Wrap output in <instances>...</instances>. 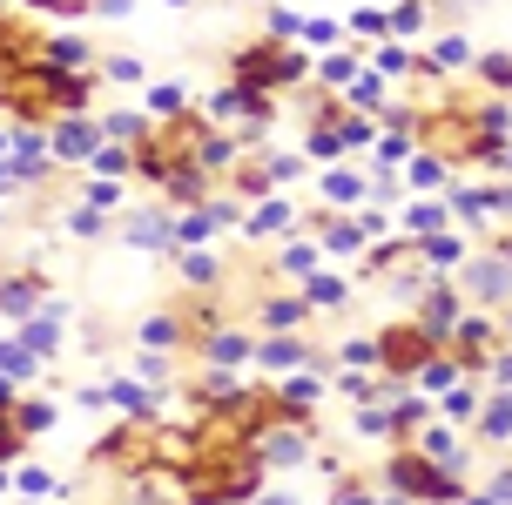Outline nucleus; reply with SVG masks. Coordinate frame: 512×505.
<instances>
[{
    "label": "nucleus",
    "mask_w": 512,
    "mask_h": 505,
    "mask_svg": "<svg viewBox=\"0 0 512 505\" xmlns=\"http://www.w3.org/2000/svg\"><path fill=\"white\" fill-rule=\"evenodd\" d=\"M182 95H189L182 81H155V88H149V115H155V122H169V115H182Z\"/></svg>",
    "instance_id": "6ab92c4d"
},
{
    "label": "nucleus",
    "mask_w": 512,
    "mask_h": 505,
    "mask_svg": "<svg viewBox=\"0 0 512 505\" xmlns=\"http://www.w3.org/2000/svg\"><path fill=\"white\" fill-rule=\"evenodd\" d=\"M169 256H182V277L189 283H216V256H203V250H169Z\"/></svg>",
    "instance_id": "bb28decb"
},
{
    "label": "nucleus",
    "mask_w": 512,
    "mask_h": 505,
    "mask_svg": "<svg viewBox=\"0 0 512 505\" xmlns=\"http://www.w3.org/2000/svg\"><path fill=\"white\" fill-rule=\"evenodd\" d=\"M344 297H351V290H344L337 277H324V270H310V277H304V303H310V310H337Z\"/></svg>",
    "instance_id": "2eb2a0df"
},
{
    "label": "nucleus",
    "mask_w": 512,
    "mask_h": 505,
    "mask_svg": "<svg viewBox=\"0 0 512 505\" xmlns=\"http://www.w3.org/2000/svg\"><path fill=\"white\" fill-rule=\"evenodd\" d=\"M418 21H425V0H405V7L391 14V27H398V34H418Z\"/></svg>",
    "instance_id": "4c0bfd02"
},
{
    "label": "nucleus",
    "mask_w": 512,
    "mask_h": 505,
    "mask_svg": "<svg viewBox=\"0 0 512 505\" xmlns=\"http://www.w3.org/2000/svg\"><path fill=\"white\" fill-rule=\"evenodd\" d=\"M418 256H425V270H459V263H465V243L438 229V236H418Z\"/></svg>",
    "instance_id": "f8f14e48"
},
{
    "label": "nucleus",
    "mask_w": 512,
    "mask_h": 505,
    "mask_svg": "<svg viewBox=\"0 0 512 505\" xmlns=\"http://www.w3.org/2000/svg\"><path fill=\"white\" fill-rule=\"evenodd\" d=\"M21 344L34 357H54V351H61V303H48V317H34V324L21 330Z\"/></svg>",
    "instance_id": "9b49d317"
},
{
    "label": "nucleus",
    "mask_w": 512,
    "mask_h": 505,
    "mask_svg": "<svg viewBox=\"0 0 512 505\" xmlns=\"http://www.w3.org/2000/svg\"><path fill=\"white\" fill-rule=\"evenodd\" d=\"M95 7H102V14H128V0H95Z\"/></svg>",
    "instance_id": "09e8293b"
},
{
    "label": "nucleus",
    "mask_w": 512,
    "mask_h": 505,
    "mask_svg": "<svg viewBox=\"0 0 512 505\" xmlns=\"http://www.w3.org/2000/svg\"><path fill=\"white\" fill-rule=\"evenodd\" d=\"M351 101L358 108H384V75H351Z\"/></svg>",
    "instance_id": "c85d7f7f"
},
{
    "label": "nucleus",
    "mask_w": 512,
    "mask_h": 505,
    "mask_svg": "<svg viewBox=\"0 0 512 505\" xmlns=\"http://www.w3.org/2000/svg\"><path fill=\"white\" fill-rule=\"evenodd\" d=\"M499 256H506V263H512V236H499Z\"/></svg>",
    "instance_id": "603ef678"
},
{
    "label": "nucleus",
    "mask_w": 512,
    "mask_h": 505,
    "mask_svg": "<svg viewBox=\"0 0 512 505\" xmlns=\"http://www.w3.org/2000/svg\"><path fill=\"white\" fill-rule=\"evenodd\" d=\"M128 243L135 250H176V223L162 209H142V216H128Z\"/></svg>",
    "instance_id": "423d86ee"
},
{
    "label": "nucleus",
    "mask_w": 512,
    "mask_h": 505,
    "mask_svg": "<svg viewBox=\"0 0 512 505\" xmlns=\"http://www.w3.org/2000/svg\"><path fill=\"white\" fill-rule=\"evenodd\" d=\"M472 425H479V438H499V445H506V438H512V391L479 398V418H472Z\"/></svg>",
    "instance_id": "6e6552de"
},
{
    "label": "nucleus",
    "mask_w": 512,
    "mask_h": 505,
    "mask_svg": "<svg viewBox=\"0 0 512 505\" xmlns=\"http://www.w3.org/2000/svg\"><path fill=\"white\" fill-rule=\"evenodd\" d=\"M169 7H189V0H169Z\"/></svg>",
    "instance_id": "5fc2aeb1"
},
{
    "label": "nucleus",
    "mask_w": 512,
    "mask_h": 505,
    "mask_svg": "<svg viewBox=\"0 0 512 505\" xmlns=\"http://www.w3.org/2000/svg\"><path fill=\"white\" fill-rule=\"evenodd\" d=\"M250 351H256V344L243 337V330H216V337L203 344V357L216 364V371H230V364H250Z\"/></svg>",
    "instance_id": "1a4fd4ad"
},
{
    "label": "nucleus",
    "mask_w": 512,
    "mask_h": 505,
    "mask_svg": "<svg viewBox=\"0 0 512 505\" xmlns=\"http://www.w3.org/2000/svg\"><path fill=\"white\" fill-rule=\"evenodd\" d=\"M250 505H304V499H297V492H256Z\"/></svg>",
    "instance_id": "de8ad7c7"
},
{
    "label": "nucleus",
    "mask_w": 512,
    "mask_h": 505,
    "mask_svg": "<svg viewBox=\"0 0 512 505\" xmlns=\"http://www.w3.org/2000/svg\"><path fill=\"white\" fill-rule=\"evenodd\" d=\"M452 216H459V223H486L492 216V189H459V196H452Z\"/></svg>",
    "instance_id": "aec40b11"
},
{
    "label": "nucleus",
    "mask_w": 512,
    "mask_h": 505,
    "mask_svg": "<svg viewBox=\"0 0 512 505\" xmlns=\"http://www.w3.org/2000/svg\"><path fill=\"white\" fill-rule=\"evenodd\" d=\"M14 485H21L27 499H48V492H54V479L41 472V465H21V479H14Z\"/></svg>",
    "instance_id": "f704fd0d"
},
{
    "label": "nucleus",
    "mask_w": 512,
    "mask_h": 505,
    "mask_svg": "<svg viewBox=\"0 0 512 505\" xmlns=\"http://www.w3.org/2000/svg\"><path fill=\"white\" fill-rule=\"evenodd\" d=\"M486 371H492V391H512V351H492Z\"/></svg>",
    "instance_id": "e433bc0d"
},
{
    "label": "nucleus",
    "mask_w": 512,
    "mask_h": 505,
    "mask_svg": "<svg viewBox=\"0 0 512 505\" xmlns=\"http://www.w3.org/2000/svg\"><path fill=\"white\" fill-rule=\"evenodd\" d=\"M479 75H486L492 88H506V95H512V54H486V61H479Z\"/></svg>",
    "instance_id": "2f4dec72"
},
{
    "label": "nucleus",
    "mask_w": 512,
    "mask_h": 505,
    "mask_svg": "<svg viewBox=\"0 0 512 505\" xmlns=\"http://www.w3.org/2000/svg\"><path fill=\"white\" fill-rule=\"evenodd\" d=\"M108 81H142V61H128V54H115V61H108Z\"/></svg>",
    "instance_id": "c03bdc74"
},
{
    "label": "nucleus",
    "mask_w": 512,
    "mask_h": 505,
    "mask_svg": "<svg viewBox=\"0 0 512 505\" xmlns=\"http://www.w3.org/2000/svg\"><path fill=\"white\" fill-rule=\"evenodd\" d=\"M411 149H418V142L398 128V135H384V142H378V162H411Z\"/></svg>",
    "instance_id": "473e14b6"
},
{
    "label": "nucleus",
    "mask_w": 512,
    "mask_h": 505,
    "mask_svg": "<svg viewBox=\"0 0 512 505\" xmlns=\"http://www.w3.org/2000/svg\"><path fill=\"white\" fill-rule=\"evenodd\" d=\"M189 505H223V499H216V492H196V499H189Z\"/></svg>",
    "instance_id": "3c124183"
},
{
    "label": "nucleus",
    "mask_w": 512,
    "mask_h": 505,
    "mask_svg": "<svg viewBox=\"0 0 512 505\" xmlns=\"http://www.w3.org/2000/svg\"><path fill=\"white\" fill-rule=\"evenodd\" d=\"M445 418H452V425H472V418H479V384L472 378H459L445 391Z\"/></svg>",
    "instance_id": "dca6fc26"
},
{
    "label": "nucleus",
    "mask_w": 512,
    "mask_h": 505,
    "mask_svg": "<svg viewBox=\"0 0 512 505\" xmlns=\"http://www.w3.org/2000/svg\"><path fill=\"white\" fill-rule=\"evenodd\" d=\"M68 229H75V236H102V209H75Z\"/></svg>",
    "instance_id": "a19ab883"
},
{
    "label": "nucleus",
    "mask_w": 512,
    "mask_h": 505,
    "mask_svg": "<svg viewBox=\"0 0 512 505\" xmlns=\"http://www.w3.org/2000/svg\"><path fill=\"white\" fill-rule=\"evenodd\" d=\"M411 189H438V182H445V162H438V155H411Z\"/></svg>",
    "instance_id": "b1692460"
},
{
    "label": "nucleus",
    "mask_w": 512,
    "mask_h": 505,
    "mask_svg": "<svg viewBox=\"0 0 512 505\" xmlns=\"http://www.w3.org/2000/svg\"><path fill=\"white\" fill-rule=\"evenodd\" d=\"M304 317H310L304 297H270L263 303V330H270V337H277V330H304Z\"/></svg>",
    "instance_id": "ddd939ff"
},
{
    "label": "nucleus",
    "mask_w": 512,
    "mask_h": 505,
    "mask_svg": "<svg viewBox=\"0 0 512 505\" xmlns=\"http://www.w3.org/2000/svg\"><path fill=\"white\" fill-rule=\"evenodd\" d=\"M506 330H512V310H506Z\"/></svg>",
    "instance_id": "4d7b16f0"
},
{
    "label": "nucleus",
    "mask_w": 512,
    "mask_h": 505,
    "mask_svg": "<svg viewBox=\"0 0 512 505\" xmlns=\"http://www.w3.org/2000/svg\"><path fill=\"white\" fill-rule=\"evenodd\" d=\"M418 135H425V149H438V162L479 155V122H472V108H445V115H432Z\"/></svg>",
    "instance_id": "f03ea898"
},
{
    "label": "nucleus",
    "mask_w": 512,
    "mask_h": 505,
    "mask_svg": "<svg viewBox=\"0 0 512 505\" xmlns=\"http://www.w3.org/2000/svg\"><path fill=\"white\" fill-rule=\"evenodd\" d=\"M297 34H304L310 48H331V41H337V34H344V27H337V21H304V27H297Z\"/></svg>",
    "instance_id": "c9c22d12"
},
{
    "label": "nucleus",
    "mask_w": 512,
    "mask_h": 505,
    "mask_svg": "<svg viewBox=\"0 0 512 505\" xmlns=\"http://www.w3.org/2000/svg\"><path fill=\"white\" fill-rule=\"evenodd\" d=\"M277 398L290 404V411H310V404L324 398V384H317V378H283V391H277Z\"/></svg>",
    "instance_id": "4be33fe9"
},
{
    "label": "nucleus",
    "mask_w": 512,
    "mask_h": 505,
    "mask_svg": "<svg viewBox=\"0 0 512 505\" xmlns=\"http://www.w3.org/2000/svg\"><path fill=\"white\" fill-rule=\"evenodd\" d=\"M95 149H102V128L88 115H54V155L61 162H88Z\"/></svg>",
    "instance_id": "39448f33"
},
{
    "label": "nucleus",
    "mask_w": 512,
    "mask_h": 505,
    "mask_svg": "<svg viewBox=\"0 0 512 505\" xmlns=\"http://www.w3.org/2000/svg\"><path fill=\"white\" fill-rule=\"evenodd\" d=\"M432 61H438V68H465V61H472V48H465V34H445V41L432 48Z\"/></svg>",
    "instance_id": "c756f323"
},
{
    "label": "nucleus",
    "mask_w": 512,
    "mask_h": 505,
    "mask_svg": "<svg viewBox=\"0 0 512 505\" xmlns=\"http://www.w3.org/2000/svg\"><path fill=\"white\" fill-rule=\"evenodd\" d=\"M358 75V61H351V54H331V61H324V81H351Z\"/></svg>",
    "instance_id": "79ce46f5"
},
{
    "label": "nucleus",
    "mask_w": 512,
    "mask_h": 505,
    "mask_svg": "<svg viewBox=\"0 0 512 505\" xmlns=\"http://www.w3.org/2000/svg\"><path fill=\"white\" fill-rule=\"evenodd\" d=\"M250 357L263 364V371H297V364H310V351L297 344V337H290V330H283V337H263Z\"/></svg>",
    "instance_id": "0eeeda50"
},
{
    "label": "nucleus",
    "mask_w": 512,
    "mask_h": 505,
    "mask_svg": "<svg viewBox=\"0 0 512 505\" xmlns=\"http://www.w3.org/2000/svg\"><path fill=\"white\" fill-rule=\"evenodd\" d=\"M41 371V357L27 351V344H0V378L14 384V378H34Z\"/></svg>",
    "instance_id": "f3484780"
},
{
    "label": "nucleus",
    "mask_w": 512,
    "mask_h": 505,
    "mask_svg": "<svg viewBox=\"0 0 512 505\" xmlns=\"http://www.w3.org/2000/svg\"><path fill=\"white\" fill-rule=\"evenodd\" d=\"M351 27H358V34H391V14H378V7H364V14H351Z\"/></svg>",
    "instance_id": "ea45409f"
},
{
    "label": "nucleus",
    "mask_w": 512,
    "mask_h": 505,
    "mask_svg": "<svg viewBox=\"0 0 512 505\" xmlns=\"http://www.w3.org/2000/svg\"><path fill=\"white\" fill-rule=\"evenodd\" d=\"M0 155H7V135H0Z\"/></svg>",
    "instance_id": "864d4df0"
},
{
    "label": "nucleus",
    "mask_w": 512,
    "mask_h": 505,
    "mask_svg": "<svg viewBox=\"0 0 512 505\" xmlns=\"http://www.w3.org/2000/svg\"><path fill=\"white\" fill-rule=\"evenodd\" d=\"M344 142H337V128H310V162H337Z\"/></svg>",
    "instance_id": "7c9ffc66"
},
{
    "label": "nucleus",
    "mask_w": 512,
    "mask_h": 505,
    "mask_svg": "<svg viewBox=\"0 0 512 505\" xmlns=\"http://www.w3.org/2000/svg\"><path fill=\"white\" fill-rule=\"evenodd\" d=\"M88 162H95L102 176H122V169H135V155H128V149H95Z\"/></svg>",
    "instance_id": "72a5a7b5"
},
{
    "label": "nucleus",
    "mask_w": 512,
    "mask_h": 505,
    "mask_svg": "<svg viewBox=\"0 0 512 505\" xmlns=\"http://www.w3.org/2000/svg\"><path fill=\"white\" fill-rule=\"evenodd\" d=\"M135 378H142V384H162V378H169V364H162L155 351H142V357H135Z\"/></svg>",
    "instance_id": "58836bf2"
},
{
    "label": "nucleus",
    "mask_w": 512,
    "mask_h": 505,
    "mask_svg": "<svg viewBox=\"0 0 512 505\" xmlns=\"http://www.w3.org/2000/svg\"><path fill=\"white\" fill-rule=\"evenodd\" d=\"M445 216H452V209H445V202H411V209H405L411 236H438V229H445Z\"/></svg>",
    "instance_id": "a211bd4d"
},
{
    "label": "nucleus",
    "mask_w": 512,
    "mask_h": 505,
    "mask_svg": "<svg viewBox=\"0 0 512 505\" xmlns=\"http://www.w3.org/2000/svg\"><path fill=\"white\" fill-rule=\"evenodd\" d=\"M102 135H115V142H142L149 122H142V115H102Z\"/></svg>",
    "instance_id": "a878e982"
},
{
    "label": "nucleus",
    "mask_w": 512,
    "mask_h": 505,
    "mask_svg": "<svg viewBox=\"0 0 512 505\" xmlns=\"http://www.w3.org/2000/svg\"><path fill=\"white\" fill-rule=\"evenodd\" d=\"M324 196H331V202H358V196H364V182L351 176V169H331V176H324Z\"/></svg>",
    "instance_id": "cd10ccee"
},
{
    "label": "nucleus",
    "mask_w": 512,
    "mask_h": 505,
    "mask_svg": "<svg viewBox=\"0 0 512 505\" xmlns=\"http://www.w3.org/2000/svg\"><path fill=\"white\" fill-rule=\"evenodd\" d=\"M405 68H411L405 48H384V54H378V75H405Z\"/></svg>",
    "instance_id": "37998d69"
},
{
    "label": "nucleus",
    "mask_w": 512,
    "mask_h": 505,
    "mask_svg": "<svg viewBox=\"0 0 512 505\" xmlns=\"http://www.w3.org/2000/svg\"><path fill=\"white\" fill-rule=\"evenodd\" d=\"M371 344H378V364L391 371V378H418V364L438 351V344H432L418 324H391L384 337H371Z\"/></svg>",
    "instance_id": "7ed1b4c3"
},
{
    "label": "nucleus",
    "mask_w": 512,
    "mask_h": 505,
    "mask_svg": "<svg viewBox=\"0 0 512 505\" xmlns=\"http://www.w3.org/2000/svg\"><path fill=\"white\" fill-rule=\"evenodd\" d=\"M243 229H250V236H283V229H290V202L270 196L263 209H250V216H243Z\"/></svg>",
    "instance_id": "4468645a"
},
{
    "label": "nucleus",
    "mask_w": 512,
    "mask_h": 505,
    "mask_svg": "<svg viewBox=\"0 0 512 505\" xmlns=\"http://www.w3.org/2000/svg\"><path fill=\"white\" fill-rule=\"evenodd\" d=\"M0 310H7V317H34V310H41V283L34 277H0Z\"/></svg>",
    "instance_id": "9d476101"
},
{
    "label": "nucleus",
    "mask_w": 512,
    "mask_h": 505,
    "mask_svg": "<svg viewBox=\"0 0 512 505\" xmlns=\"http://www.w3.org/2000/svg\"><path fill=\"white\" fill-rule=\"evenodd\" d=\"M0 492H7V472H0Z\"/></svg>",
    "instance_id": "6e6d98bb"
},
{
    "label": "nucleus",
    "mask_w": 512,
    "mask_h": 505,
    "mask_svg": "<svg viewBox=\"0 0 512 505\" xmlns=\"http://www.w3.org/2000/svg\"><path fill=\"white\" fill-rule=\"evenodd\" d=\"M459 290L472 303H506L512 297V263L506 256H472V263H459Z\"/></svg>",
    "instance_id": "20e7f679"
},
{
    "label": "nucleus",
    "mask_w": 512,
    "mask_h": 505,
    "mask_svg": "<svg viewBox=\"0 0 512 505\" xmlns=\"http://www.w3.org/2000/svg\"><path fill=\"white\" fill-rule=\"evenodd\" d=\"M499 169H512V142H499Z\"/></svg>",
    "instance_id": "8fccbe9b"
},
{
    "label": "nucleus",
    "mask_w": 512,
    "mask_h": 505,
    "mask_svg": "<svg viewBox=\"0 0 512 505\" xmlns=\"http://www.w3.org/2000/svg\"><path fill=\"white\" fill-rule=\"evenodd\" d=\"M142 344H149V351H176L182 324H176V317H149V324H142Z\"/></svg>",
    "instance_id": "412c9836"
},
{
    "label": "nucleus",
    "mask_w": 512,
    "mask_h": 505,
    "mask_svg": "<svg viewBox=\"0 0 512 505\" xmlns=\"http://www.w3.org/2000/svg\"><path fill=\"white\" fill-rule=\"evenodd\" d=\"M324 250H337V256L364 250V229L358 223H324Z\"/></svg>",
    "instance_id": "5701e85b"
},
{
    "label": "nucleus",
    "mask_w": 512,
    "mask_h": 505,
    "mask_svg": "<svg viewBox=\"0 0 512 505\" xmlns=\"http://www.w3.org/2000/svg\"><path fill=\"white\" fill-rule=\"evenodd\" d=\"M115 202H122V189H108V182H95V189H88V209H102V216L115 209Z\"/></svg>",
    "instance_id": "a18cd8bd"
},
{
    "label": "nucleus",
    "mask_w": 512,
    "mask_h": 505,
    "mask_svg": "<svg viewBox=\"0 0 512 505\" xmlns=\"http://www.w3.org/2000/svg\"><path fill=\"white\" fill-rule=\"evenodd\" d=\"M486 499H492V505H512V472H499V479H492Z\"/></svg>",
    "instance_id": "49530a36"
},
{
    "label": "nucleus",
    "mask_w": 512,
    "mask_h": 505,
    "mask_svg": "<svg viewBox=\"0 0 512 505\" xmlns=\"http://www.w3.org/2000/svg\"><path fill=\"white\" fill-rule=\"evenodd\" d=\"M317 256H324V250H317V243H290V250L277 256V263H283V270H290V277H310V270H317Z\"/></svg>",
    "instance_id": "393cba45"
},
{
    "label": "nucleus",
    "mask_w": 512,
    "mask_h": 505,
    "mask_svg": "<svg viewBox=\"0 0 512 505\" xmlns=\"http://www.w3.org/2000/svg\"><path fill=\"white\" fill-rule=\"evenodd\" d=\"M384 485H391L398 499H411V505H459L465 499L459 472H452V465H432L418 445H405V452L384 458Z\"/></svg>",
    "instance_id": "f257e3e1"
}]
</instances>
